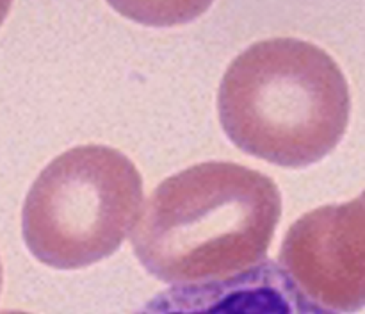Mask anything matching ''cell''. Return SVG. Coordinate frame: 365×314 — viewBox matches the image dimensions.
Returning <instances> with one entry per match:
<instances>
[{
	"label": "cell",
	"mask_w": 365,
	"mask_h": 314,
	"mask_svg": "<svg viewBox=\"0 0 365 314\" xmlns=\"http://www.w3.org/2000/svg\"><path fill=\"white\" fill-rule=\"evenodd\" d=\"M280 214L273 178L242 164L202 163L157 186L132 248L163 282L216 280L264 259Z\"/></svg>",
	"instance_id": "cell-1"
},
{
	"label": "cell",
	"mask_w": 365,
	"mask_h": 314,
	"mask_svg": "<svg viewBox=\"0 0 365 314\" xmlns=\"http://www.w3.org/2000/svg\"><path fill=\"white\" fill-rule=\"evenodd\" d=\"M223 131L242 152L303 168L331 152L351 111L348 81L334 57L298 38H271L239 54L221 78Z\"/></svg>",
	"instance_id": "cell-2"
},
{
	"label": "cell",
	"mask_w": 365,
	"mask_h": 314,
	"mask_svg": "<svg viewBox=\"0 0 365 314\" xmlns=\"http://www.w3.org/2000/svg\"><path fill=\"white\" fill-rule=\"evenodd\" d=\"M143 202V177L116 148L75 146L32 184L21 228L32 255L57 270H78L113 255Z\"/></svg>",
	"instance_id": "cell-3"
},
{
	"label": "cell",
	"mask_w": 365,
	"mask_h": 314,
	"mask_svg": "<svg viewBox=\"0 0 365 314\" xmlns=\"http://www.w3.org/2000/svg\"><path fill=\"white\" fill-rule=\"evenodd\" d=\"M280 260L292 280L319 305L339 313L365 307V191L324 206L291 225Z\"/></svg>",
	"instance_id": "cell-4"
},
{
	"label": "cell",
	"mask_w": 365,
	"mask_h": 314,
	"mask_svg": "<svg viewBox=\"0 0 365 314\" xmlns=\"http://www.w3.org/2000/svg\"><path fill=\"white\" fill-rule=\"evenodd\" d=\"M132 314H335L314 302L274 260L216 280L164 289Z\"/></svg>",
	"instance_id": "cell-5"
},
{
	"label": "cell",
	"mask_w": 365,
	"mask_h": 314,
	"mask_svg": "<svg viewBox=\"0 0 365 314\" xmlns=\"http://www.w3.org/2000/svg\"><path fill=\"white\" fill-rule=\"evenodd\" d=\"M0 314H31V313H24V310H0Z\"/></svg>",
	"instance_id": "cell-6"
},
{
	"label": "cell",
	"mask_w": 365,
	"mask_h": 314,
	"mask_svg": "<svg viewBox=\"0 0 365 314\" xmlns=\"http://www.w3.org/2000/svg\"><path fill=\"white\" fill-rule=\"evenodd\" d=\"M0 289H2V266H0Z\"/></svg>",
	"instance_id": "cell-7"
}]
</instances>
